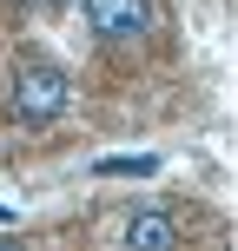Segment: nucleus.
I'll list each match as a JSON object with an SVG mask.
<instances>
[{"mask_svg": "<svg viewBox=\"0 0 238 251\" xmlns=\"http://www.w3.org/2000/svg\"><path fill=\"white\" fill-rule=\"evenodd\" d=\"M66 106H73L66 66L47 60V53H20V60H13V79H7V113L20 126H53Z\"/></svg>", "mask_w": 238, "mask_h": 251, "instance_id": "f257e3e1", "label": "nucleus"}, {"mask_svg": "<svg viewBox=\"0 0 238 251\" xmlns=\"http://www.w3.org/2000/svg\"><path fill=\"white\" fill-rule=\"evenodd\" d=\"M79 20L100 47H139L159 26V0H79Z\"/></svg>", "mask_w": 238, "mask_h": 251, "instance_id": "f03ea898", "label": "nucleus"}, {"mask_svg": "<svg viewBox=\"0 0 238 251\" xmlns=\"http://www.w3.org/2000/svg\"><path fill=\"white\" fill-rule=\"evenodd\" d=\"M119 245L126 251H179L185 245V225H179L172 205H132L119 225Z\"/></svg>", "mask_w": 238, "mask_h": 251, "instance_id": "7ed1b4c3", "label": "nucleus"}, {"mask_svg": "<svg viewBox=\"0 0 238 251\" xmlns=\"http://www.w3.org/2000/svg\"><path fill=\"white\" fill-rule=\"evenodd\" d=\"M0 251H13V245H7V238H0Z\"/></svg>", "mask_w": 238, "mask_h": 251, "instance_id": "20e7f679", "label": "nucleus"}, {"mask_svg": "<svg viewBox=\"0 0 238 251\" xmlns=\"http://www.w3.org/2000/svg\"><path fill=\"white\" fill-rule=\"evenodd\" d=\"M47 7H60V0H47Z\"/></svg>", "mask_w": 238, "mask_h": 251, "instance_id": "39448f33", "label": "nucleus"}]
</instances>
